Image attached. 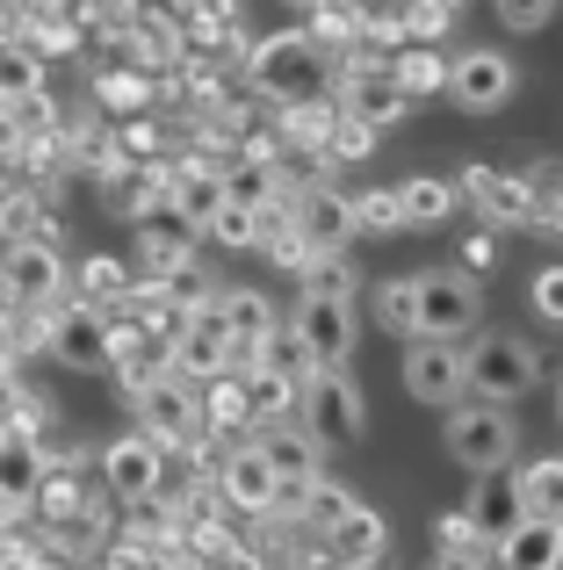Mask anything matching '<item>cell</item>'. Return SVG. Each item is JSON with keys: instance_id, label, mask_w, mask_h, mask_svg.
Wrapping results in <instances>:
<instances>
[{"instance_id": "cell-1", "label": "cell", "mask_w": 563, "mask_h": 570, "mask_svg": "<svg viewBox=\"0 0 563 570\" xmlns=\"http://www.w3.org/2000/svg\"><path fill=\"white\" fill-rule=\"evenodd\" d=\"M535 376H542V354L527 347V340H513V333H492L484 347H463V390H470V397H484V404L527 397Z\"/></svg>"}, {"instance_id": "cell-2", "label": "cell", "mask_w": 563, "mask_h": 570, "mask_svg": "<svg viewBox=\"0 0 563 570\" xmlns=\"http://www.w3.org/2000/svg\"><path fill=\"white\" fill-rule=\"evenodd\" d=\"M296 412H304V433L318 448H354L368 433L362 419V390H354L339 368H310L304 383H296Z\"/></svg>"}, {"instance_id": "cell-3", "label": "cell", "mask_w": 563, "mask_h": 570, "mask_svg": "<svg viewBox=\"0 0 563 570\" xmlns=\"http://www.w3.org/2000/svg\"><path fill=\"white\" fill-rule=\"evenodd\" d=\"M130 404H138V433H152L167 455H174V448H188V455H196V448L210 441V426H203V404H196V390H188L181 368L152 376Z\"/></svg>"}, {"instance_id": "cell-4", "label": "cell", "mask_w": 563, "mask_h": 570, "mask_svg": "<svg viewBox=\"0 0 563 570\" xmlns=\"http://www.w3.org/2000/svg\"><path fill=\"white\" fill-rule=\"evenodd\" d=\"M246 72H254L260 95H275V101H304V95H318V80H325V51L304 37V29H282V37L254 43Z\"/></svg>"}, {"instance_id": "cell-5", "label": "cell", "mask_w": 563, "mask_h": 570, "mask_svg": "<svg viewBox=\"0 0 563 570\" xmlns=\"http://www.w3.org/2000/svg\"><path fill=\"white\" fill-rule=\"evenodd\" d=\"M412 304H419L412 340H463L477 325V282L463 267H434V275H412Z\"/></svg>"}, {"instance_id": "cell-6", "label": "cell", "mask_w": 563, "mask_h": 570, "mask_svg": "<svg viewBox=\"0 0 563 570\" xmlns=\"http://www.w3.org/2000/svg\"><path fill=\"white\" fill-rule=\"evenodd\" d=\"M448 455L463 462V470H477V476H492V470H506L513 462V419L498 412V404H463L455 397V412H448Z\"/></svg>"}, {"instance_id": "cell-7", "label": "cell", "mask_w": 563, "mask_h": 570, "mask_svg": "<svg viewBox=\"0 0 563 570\" xmlns=\"http://www.w3.org/2000/svg\"><path fill=\"white\" fill-rule=\"evenodd\" d=\"M0 282H8V304H58L66 296V261H58L51 238H8V261H0Z\"/></svg>"}, {"instance_id": "cell-8", "label": "cell", "mask_w": 563, "mask_h": 570, "mask_svg": "<svg viewBox=\"0 0 563 570\" xmlns=\"http://www.w3.org/2000/svg\"><path fill=\"white\" fill-rule=\"evenodd\" d=\"M296 340H304L310 368H347V354H354V304L347 296H304V304H296Z\"/></svg>"}, {"instance_id": "cell-9", "label": "cell", "mask_w": 563, "mask_h": 570, "mask_svg": "<svg viewBox=\"0 0 563 570\" xmlns=\"http://www.w3.org/2000/svg\"><path fill=\"white\" fill-rule=\"evenodd\" d=\"M289 224L310 253H347L354 238H362L354 232V195H339V188H304L289 203Z\"/></svg>"}, {"instance_id": "cell-10", "label": "cell", "mask_w": 563, "mask_h": 570, "mask_svg": "<svg viewBox=\"0 0 563 570\" xmlns=\"http://www.w3.org/2000/svg\"><path fill=\"white\" fill-rule=\"evenodd\" d=\"M101 476H109V491L124 505H138V499H152V491L167 484V448H159L152 433H124V441L101 455Z\"/></svg>"}, {"instance_id": "cell-11", "label": "cell", "mask_w": 563, "mask_h": 570, "mask_svg": "<svg viewBox=\"0 0 563 570\" xmlns=\"http://www.w3.org/2000/svg\"><path fill=\"white\" fill-rule=\"evenodd\" d=\"M448 95L463 101L470 116L513 101V58L506 51H463V58H448Z\"/></svg>"}, {"instance_id": "cell-12", "label": "cell", "mask_w": 563, "mask_h": 570, "mask_svg": "<svg viewBox=\"0 0 563 570\" xmlns=\"http://www.w3.org/2000/svg\"><path fill=\"white\" fill-rule=\"evenodd\" d=\"M405 390L419 404H455V397H463V347H455V340H412Z\"/></svg>"}, {"instance_id": "cell-13", "label": "cell", "mask_w": 563, "mask_h": 570, "mask_svg": "<svg viewBox=\"0 0 563 570\" xmlns=\"http://www.w3.org/2000/svg\"><path fill=\"white\" fill-rule=\"evenodd\" d=\"M43 347H51L66 368H109V325L95 318V304H80V311L66 304V311H51Z\"/></svg>"}, {"instance_id": "cell-14", "label": "cell", "mask_w": 563, "mask_h": 570, "mask_svg": "<svg viewBox=\"0 0 563 570\" xmlns=\"http://www.w3.org/2000/svg\"><path fill=\"white\" fill-rule=\"evenodd\" d=\"M43 484V448L37 433H8L0 426V513H29Z\"/></svg>"}, {"instance_id": "cell-15", "label": "cell", "mask_w": 563, "mask_h": 570, "mask_svg": "<svg viewBox=\"0 0 563 570\" xmlns=\"http://www.w3.org/2000/svg\"><path fill=\"white\" fill-rule=\"evenodd\" d=\"M498 570H556L563 563V520H513L492 542Z\"/></svg>"}, {"instance_id": "cell-16", "label": "cell", "mask_w": 563, "mask_h": 570, "mask_svg": "<svg viewBox=\"0 0 563 570\" xmlns=\"http://www.w3.org/2000/svg\"><path fill=\"white\" fill-rule=\"evenodd\" d=\"M260 462L282 476V484H310V476H325V448L310 441L304 426H289V419H275V426H260Z\"/></svg>"}, {"instance_id": "cell-17", "label": "cell", "mask_w": 563, "mask_h": 570, "mask_svg": "<svg viewBox=\"0 0 563 570\" xmlns=\"http://www.w3.org/2000/svg\"><path fill=\"white\" fill-rule=\"evenodd\" d=\"M217 491L231 499V513H275V491H282V476L260 462V448L246 441V448H231V462L217 470Z\"/></svg>"}, {"instance_id": "cell-18", "label": "cell", "mask_w": 563, "mask_h": 570, "mask_svg": "<svg viewBox=\"0 0 563 570\" xmlns=\"http://www.w3.org/2000/svg\"><path fill=\"white\" fill-rule=\"evenodd\" d=\"M455 195H470V203H477V217H492V224H535L542 217L535 195L513 181V174H492V167H470Z\"/></svg>"}, {"instance_id": "cell-19", "label": "cell", "mask_w": 563, "mask_h": 570, "mask_svg": "<svg viewBox=\"0 0 563 570\" xmlns=\"http://www.w3.org/2000/svg\"><path fill=\"white\" fill-rule=\"evenodd\" d=\"M405 109H412V101H405V87H397L383 66H362V72H347V101H339V116H354V124L383 130V124H397Z\"/></svg>"}, {"instance_id": "cell-20", "label": "cell", "mask_w": 563, "mask_h": 570, "mask_svg": "<svg viewBox=\"0 0 563 570\" xmlns=\"http://www.w3.org/2000/svg\"><path fill=\"white\" fill-rule=\"evenodd\" d=\"M109 368H116V383H124V397H138L152 376H167L174 368V347L167 340H152L138 325V333H109Z\"/></svg>"}, {"instance_id": "cell-21", "label": "cell", "mask_w": 563, "mask_h": 570, "mask_svg": "<svg viewBox=\"0 0 563 570\" xmlns=\"http://www.w3.org/2000/svg\"><path fill=\"white\" fill-rule=\"evenodd\" d=\"M239 376V404H246V426H275V419L296 412V376H282V368L254 362V368H231Z\"/></svg>"}, {"instance_id": "cell-22", "label": "cell", "mask_w": 563, "mask_h": 570, "mask_svg": "<svg viewBox=\"0 0 563 570\" xmlns=\"http://www.w3.org/2000/svg\"><path fill=\"white\" fill-rule=\"evenodd\" d=\"M325 557H333L339 570L347 563H368V557H391V528H383V513H368V505H354L339 528H325Z\"/></svg>"}, {"instance_id": "cell-23", "label": "cell", "mask_w": 563, "mask_h": 570, "mask_svg": "<svg viewBox=\"0 0 563 570\" xmlns=\"http://www.w3.org/2000/svg\"><path fill=\"white\" fill-rule=\"evenodd\" d=\"M167 195H174V209H181L188 232H203V224L225 209V174L217 167H181V174H167Z\"/></svg>"}, {"instance_id": "cell-24", "label": "cell", "mask_w": 563, "mask_h": 570, "mask_svg": "<svg viewBox=\"0 0 563 570\" xmlns=\"http://www.w3.org/2000/svg\"><path fill=\"white\" fill-rule=\"evenodd\" d=\"M513 505H521V520H563V462L542 455L513 470Z\"/></svg>"}, {"instance_id": "cell-25", "label": "cell", "mask_w": 563, "mask_h": 570, "mask_svg": "<svg viewBox=\"0 0 563 570\" xmlns=\"http://www.w3.org/2000/svg\"><path fill=\"white\" fill-rule=\"evenodd\" d=\"M383 72H391V80L405 87V101H419V95H441V87H448V58H441L434 43H405L397 58H383Z\"/></svg>"}, {"instance_id": "cell-26", "label": "cell", "mask_w": 563, "mask_h": 570, "mask_svg": "<svg viewBox=\"0 0 563 570\" xmlns=\"http://www.w3.org/2000/svg\"><path fill=\"white\" fill-rule=\"evenodd\" d=\"M455 181H426V174H412V181H397V217H405V232L412 224H441V217H455Z\"/></svg>"}, {"instance_id": "cell-27", "label": "cell", "mask_w": 563, "mask_h": 570, "mask_svg": "<svg viewBox=\"0 0 563 570\" xmlns=\"http://www.w3.org/2000/svg\"><path fill=\"white\" fill-rule=\"evenodd\" d=\"M368 318H376L383 333H397V340H412V333H419V304H412V275H391V282H376V289H368Z\"/></svg>"}, {"instance_id": "cell-28", "label": "cell", "mask_w": 563, "mask_h": 570, "mask_svg": "<svg viewBox=\"0 0 563 570\" xmlns=\"http://www.w3.org/2000/svg\"><path fill=\"white\" fill-rule=\"evenodd\" d=\"M521 520V505H513V484H498V470L492 476H477V499H470V528H484L498 542V534Z\"/></svg>"}, {"instance_id": "cell-29", "label": "cell", "mask_w": 563, "mask_h": 570, "mask_svg": "<svg viewBox=\"0 0 563 570\" xmlns=\"http://www.w3.org/2000/svg\"><path fill=\"white\" fill-rule=\"evenodd\" d=\"M43 87V58L29 51L22 37H8L0 43V101H22V95H37Z\"/></svg>"}, {"instance_id": "cell-30", "label": "cell", "mask_w": 563, "mask_h": 570, "mask_svg": "<svg viewBox=\"0 0 563 570\" xmlns=\"http://www.w3.org/2000/svg\"><path fill=\"white\" fill-rule=\"evenodd\" d=\"M333 101L325 95H304V101H282V130H289V145H310V153H318L325 145V130H333Z\"/></svg>"}, {"instance_id": "cell-31", "label": "cell", "mask_w": 563, "mask_h": 570, "mask_svg": "<svg viewBox=\"0 0 563 570\" xmlns=\"http://www.w3.org/2000/svg\"><path fill=\"white\" fill-rule=\"evenodd\" d=\"M310 43H354L362 37V8H354V0H310V29H304Z\"/></svg>"}, {"instance_id": "cell-32", "label": "cell", "mask_w": 563, "mask_h": 570, "mask_svg": "<svg viewBox=\"0 0 563 570\" xmlns=\"http://www.w3.org/2000/svg\"><path fill=\"white\" fill-rule=\"evenodd\" d=\"M8 109V124H14V138H58V101H51V87H37V95H22V101H0Z\"/></svg>"}, {"instance_id": "cell-33", "label": "cell", "mask_w": 563, "mask_h": 570, "mask_svg": "<svg viewBox=\"0 0 563 570\" xmlns=\"http://www.w3.org/2000/svg\"><path fill=\"white\" fill-rule=\"evenodd\" d=\"M296 275H304V296H347V304H354V267H347V253H310Z\"/></svg>"}, {"instance_id": "cell-34", "label": "cell", "mask_w": 563, "mask_h": 570, "mask_svg": "<svg viewBox=\"0 0 563 570\" xmlns=\"http://www.w3.org/2000/svg\"><path fill=\"white\" fill-rule=\"evenodd\" d=\"M275 181H282V174H275V167H260V159H254V167H231V174H225V203H239V209H268L275 195H282Z\"/></svg>"}, {"instance_id": "cell-35", "label": "cell", "mask_w": 563, "mask_h": 570, "mask_svg": "<svg viewBox=\"0 0 563 570\" xmlns=\"http://www.w3.org/2000/svg\"><path fill=\"white\" fill-rule=\"evenodd\" d=\"M325 159H339V167H354V159H368L376 153V130L368 124H354V116H333V130H325V145H318Z\"/></svg>"}, {"instance_id": "cell-36", "label": "cell", "mask_w": 563, "mask_h": 570, "mask_svg": "<svg viewBox=\"0 0 563 570\" xmlns=\"http://www.w3.org/2000/svg\"><path fill=\"white\" fill-rule=\"evenodd\" d=\"M80 296H87V304H116V296H130V267L109 261V253H101V261H87L80 267Z\"/></svg>"}, {"instance_id": "cell-37", "label": "cell", "mask_w": 563, "mask_h": 570, "mask_svg": "<svg viewBox=\"0 0 563 570\" xmlns=\"http://www.w3.org/2000/svg\"><path fill=\"white\" fill-rule=\"evenodd\" d=\"M354 232H405V217H397V188L354 195Z\"/></svg>"}, {"instance_id": "cell-38", "label": "cell", "mask_w": 563, "mask_h": 570, "mask_svg": "<svg viewBox=\"0 0 563 570\" xmlns=\"http://www.w3.org/2000/svg\"><path fill=\"white\" fill-rule=\"evenodd\" d=\"M203 238H217V246H260V217L239 203H225L210 224H203Z\"/></svg>"}, {"instance_id": "cell-39", "label": "cell", "mask_w": 563, "mask_h": 570, "mask_svg": "<svg viewBox=\"0 0 563 570\" xmlns=\"http://www.w3.org/2000/svg\"><path fill=\"white\" fill-rule=\"evenodd\" d=\"M260 362L282 368V376H296V383L310 376V354H304V340H296V333H268V340H260Z\"/></svg>"}, {"instance_id": "cell-40", "label": "cell", "mask_w": 563, "mask_h": 570, "mask_svg": "<svg viewBox=\"0 0 563 570\" xmlns=\"http://www.w3.org/2000/svg\"><path fill=\"white\" fill-rule=\"evenodd\" d=\"M556 14V0H498V22L506 29H542Z\"/></svg>"}, {"instance_id": "cell-41", "label": "cell", "mask_w": 563, "mask_h": 570, "mask_svg": "<svg viewBox=\"0 0 563 570\" xmlns=\"http://www.w3.org/2000/svg\"><path fill=\"white\" fill-rule=\"evenodd\" d=\"M535 311H542V318H563V267H542V275H535Z\"/></svg>"}, {"instance_id": "cell-42", "label": "cell", "mask_w": 563, "mask_h": 570, "mask_svg": "<svg viewBox=\"0 0 563 570\" xmlns=\"http://www.w3.org/2000/svg\"><path fill=\"white\" fill-rule=\"evenodd\" d=\"M181 8H188V22H196V29H217V22H231L239 0H181Z\"/></svg>"}, {"instance_id": "cell-43", "label": "cell", "mask_w": 563, "mask_h": 570, "mask_svg": "<svg viewBox=\"0 0 563 570\" xmlns=\"http://www.w3.org/2000/svg\"><path fill=\"white\" fill-rule=\"evenodd\" d=\"M492 261H498V238H492V232L463 238V275H470V267H492Z\"/></svg>"}, {"instance_id": "cell-44", "label": "cell", "mask_w": 563, "mask_h": 570, "mask_svg": "<svg viewBox=\"0 0 563 570\" xmlns=\"http://www.w3.org/2000/svg\"><path fill=\"white\" fill-rule=\"evenodd\" d=\"M22 153V138H14V124H8V109H0V159H14Z\"/></svg>"}, {"instance_id": "cell-45", "label": "cell", "mask_w": 563, "mask_h": 570, "mask_svg": "<svg viewBox=\"0 0 563 570\" xmlns=\"http://www.w3.org/2000/svg\"><path fill=\"white\" fill-rule=\"evenodd\" d=\"M87 8H101V14H116V22H124V14H130V0H87Z\"/></svg>"}, {"instance_id": "cell-46", "label": "cell", "mask_w": 563, "mask_h": 570, "mask_svg": "<svg viewBox=\"0 0 563 570\" xmlns=\"http://www.w3.org/2000/svg\"><path fill=\"white\" fill-rule=\"evenodd\" d=\"M419 8H441V14L455 22V14H463V0H419Z\"/></svg>"}, {"instance_id": "cell-47", "label": "cell", "mask_w": 563, "mask_h": 570, "mask_svg": "<svg viewBox=\"0 0 563 570\" xmlns=\"http://www.w3.org/2000/svg\"><path fill=\"white\" fill-rule=\"evenodd\" d=\"M347 570H397L391 557H368V563H347Z\"/></svg>"}, {"instance_id": "cell-48", "label": "cell", "mask_w": 563, "mask_h": 570, "mask_svg": "<svg viewBox=\"0 0 563 570\" xmlns=\"http://www.w3.org/2000/svg\"><path fill=\"white\" fill-rule=\"evenodd\" d=\"M282 8H310V0H282Z\"/></svg>"}, {"instance_id": "cell-49", "label": "cell", "mask_w": 563, "mask_h": 570, "mask_svg": "<svg viewBox=\"0 0 563 570\" xmlns=\"http://www.w3.org/2000/svg\"><path fill=\"white\" fill-rule=\"evenodd\" d=\"M254 570H282V563H254Z\"/></svg>"}]
</instances>
